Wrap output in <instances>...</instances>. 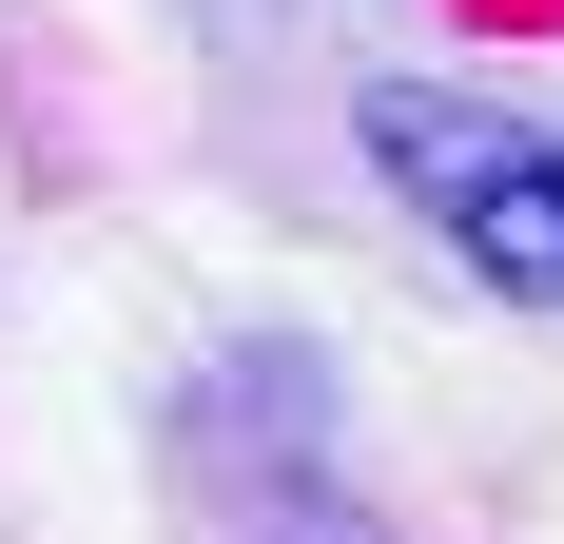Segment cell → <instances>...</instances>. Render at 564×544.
<instances>
[{"label": "cell", "mask_w": 564, "mask_h": 544, "mask_svg": "<svg viewBox=\"0 0 564 544\" xmlns=\"http://www.w3.org/2000/svg\"><path fill=\"white\" fill-rule=\"evenodd\" d=\"M350 137H370V175H390V195L448 233L487 292L564 312V117L448 98V78H370V98H350Z\"/></svg>", "instance_id": "obj_1"}, {"label": "cell", "mask_w": 564, "mask_h": 544, "mask_svg": "<svg viewBox=\"0 0 564 544\" xmlns=\"http://www.w3.org/2000/svg\"><path fill=\"white\" fill-rule=\"evenodd\" d=\"M175 467H195L215 544H390L370 487L332 467V370L312 350H215L175 389Z\"/></svg>", "instance_id": "obj_2"}]
</instances>
